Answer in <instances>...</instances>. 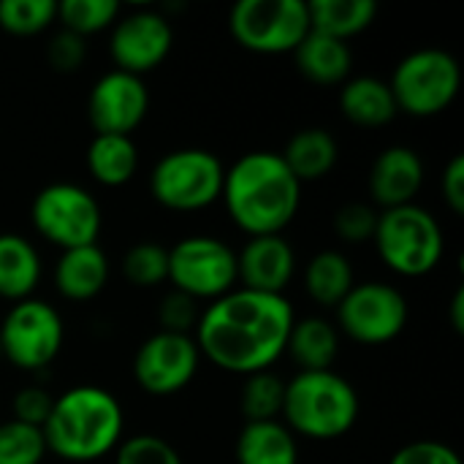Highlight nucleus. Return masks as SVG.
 Here are the masks:
<instances>
[{"label": "nucleus", "instance_id": "f257e3e1", "mask_svg": "<svg viewBox=\"0 0 464 464\" xmlns=\"http://www.w3.org/2000/svg\"><path fill=\"white\" fill-rule=\"evenodd\" d=\"M294 307L285 296L234 288L215 299L198 318L193 340L198 353L234 375L269 370L288 345Z\"/></svg>", "mask_w": 464, "mask_h": 464}, {"label": "nucleus", "instance_id": "f03ea898", "mask_svg": "<svg viewBox=\"0 0 464 464\" xmlns=\"http://www.w3.org/2000/svg\"><path fill=\"white\" fill-rule=\"evenodd\" d=\"M237 228L247 237L283 234L302 204V182L291 174L280 152L256 150L226 169L223 196Z\"/></svg>", "mask_w": 464, "mask_h": 464}, {"label": "nucleus", "instance_id": "7ed1b4c3", "mask_svg": "<svg viewBox=\"0 0 464 464\" xmlns=\"http://www.w3.org/2000/svg\"><path fill=\"white\" fill-rule=\"evenodd\" d=\"M125 432V413L120 400L103 386H71L54 397L52 413L44 424L46 451L63 462L90 464L117 451Z\"/></svg>", "mask_w": 464, "mask_h": 464}, {"label": "nucleus", "instance_id": "20e7f679", "mask_svg": "<svg viewBox=\"0 0 464 464\" xmlns=\"http://www.w3.org/2000/svg\"><path fill=\"white\" fill-rule=\"evenodd\" d=\"M359 394L334 370L296 372L285 383L283 424L307 440H337L359 421Z\"/></svg>", "mask_w": 464, "mask_h": 464}, {"label": "nucleus", "instance_id": "39448f33", "mask_svg": "<svg viewBox=\"0 0 464 464\" xmlns=\"http://www.w3.org/2000/svg\"><path fill=\"white\" fill-rule=\"evenodd\" d=\"M372 242L381 261L402 277L430 275L446 253L438 218L419 204L383 209Z\"/></svg>", "mask_w": 464, "mask_h": 464}, {"label": "nucleus", "instance_id": "423d86ee", "mask_svg": "<svg viewBox=\"0 0 464 464\" xmlns=\"http://www.w3.org/2000/svg\"><path fill=\"white\" fill-rule=\"evenodd\" d=\"M226 169L220 158L201 147L163 155L150 171V196L171 212H198L223 196Z\"/></svg>", "mask_w": 464, "mask_h": 464}, {"label": "nucleus", "instance_id": "0eeeda50", "mask_svg": "<svg viewBox=\"0 0 464 464\" xmlns=\"http://www.w3.org/2000/svg\"><path fill=\"white\" fill-rule=\"evenodd\" d=\"M397 111L411 117L443 114L459 95L462 68L451 52L416 49L402 57L389 79Z\"/></svg>", "mask_w": 464, "mask_h": 464}, {"label": "nucleus", "instance_id": "6e6552de", "mask_svg": "<svg viewBox=\"0 0 464 464\" xmlns=\"http://www.w3.org/2000/svg\"><path fill=\"white\" fill-rule=\"evenodd\" d=\"M33 228L60 250L98 245L103 215L98 198L73 182H52L41 188L30 204Z\"/></svg>", "mask_w": 464, "mask_h": 464}, {"label": "nucleus", "instance_id": "1a4fd4ad", "mask_svg": "<svg viewBox=\"0 0 464 464\" xmlns=\"http://www.w3.org/2000/svg\"><path fill=\"white\" fill-rule=\"evenodd\" d=\"M228 27L234 41L256 54H285L310 33L304 0H239L231 8Z\"/></svg>", "mask_w": 464, "mask_h": 464}, {"label": "nucleus", "instance_id": "9d476101", "mask_svg": "<svg viewBox=\"0 0 464 464\" xmlns=\"http://www.w3.org/2000/svg\"><path fill=\"white\" fill-rule=\"evenodd\" d=\"M169 283L196 302H215L239 283L237 253L218 237H185L169 247Z\"/></svg>", "mask_w": 464, "mask_h": 464}, {"label": "nucleus", "instance_id": "9b49d317", "mask_svg": "<svg viewBox=\"0 0 464 464\" xmlns=\"http://www.w3.org/2000/svg\"><path fill=\"white\" fill-rule=\"evenodd\" d=\"M65 340V326L60 313L44 299H22L11 304L0 324V345L3 359L24 372H35L49 367Z\"/></svg>", "mask_w": 464, "mask_h": 464}, {"label": "nucleus", "instance_id": "f8f14e48", "mask_svg": "<svg viewBox=\"0 0 464 464\" xmlns=\"http://www.w3.org/2000/svg\"><path fill=\"white\" fill-rule=\"evenodd\" d=\"M408 326V299L389 283H356L337 304V332L362 343L383 345Z\"/></svg>", "mask_w": 464, "mask_h": 464}, {"label": "nucleus", "instance_id": "ddd939ff", "mask_svg": "<svg viewBox=\"0 0 464 464\" xmlns=\"http://www.w3.org/2000/svg\"><path fill=\"white\" fill-rule=\"evenodd\" d=\"M201 364L193 334L155 332L133 356V378L150 397H174L190 386Z\"/></svg>", "mask_w": 464, "mask_h": 464}, {"label": "nucleus", "instance_id": "4468645a", "mask_svg": "<svg viewBox=\"0 0 464 464\" xmlns=\"http://www.w3.org/2000/svg\"><path fill=\"white\" fill-rule=\"evenodd\" d=\"M174 30L160 11L139 8L117 16L109 35V54L120 71L144 76L155 71L171 52Z\"/></svg>", "mask_w": 464, "mask_h": 464}, {"label": "nucleus", "instance_id": "2eb2a0df", "mask_svg": "<svg viewBox=\"0 0 464 464\" xmlns=\"http://www.w3.org/2000/svg\"><path fill=\"white\" fill-rule=\"evenodd\" d=\"M150 111V90L141 76L106 71L87 95V120L95 133L130 136Z\"/></svg>", "mask_w": 464, "mask_h": 464}, {"label": "nucleus", "instance_id": "dca6fc26", "mask_svg": "<svg viewBox=\"0 0 464 464\" xmlns=\"http://www.w3.org/2000/svg\"><path fill=\"white\" fill-rule=\"evenodd\" d=\"M296 272V250L283 234L250 237L247 245L237 253V277L239 288L285 296Z\"/></svg>", "mask_w": 464, "mask_h": 464}, {"label": "nucleus", "instance_id": "f3484780", "mask_svg": "<svg viewBox=\"0 0 464 464\" xmlns=\"http://www.w3.org/2000/svg\"><path fill=\"white\" fill-rule=\"evenodd\" d=\"M424 185V160L413 147L394 144L386 147L370 169V198L375 207L394 209L405 204H416V196Z\"/></svg>", "mask_w": 464, "mask_h": 464}, {"label": "nucleus", "instance_id": "a211bd4d", "mask_svg": "<svg viewBox=\"0 0 464 464\" xmlns=\"http://www.w3.org/2000/svg\"><path fill=\"white\" fill-rule=\"evenodd\" d=\"M109 258L98 245H84L73 250H63L54 266V285L60 296L71 302L95 299L109 283Z\"/></svg>", "mask_w": 464, "mask_h": 464}, {"label": "nucleus", "instance_id": "6ab92c4d", "mask_svg": "<svg viewBox=\"0 0 464 464\" xmlns=\"http://www.w3.org/2000/svg\"><path fill=\"white\" fill-rule=\"evenodd\" d=\"M296 65L304 79L321 84V87H334L345 84L353 68V52L345 41L324 35L310 30L304 41L296 46Z\"/></svg>", "mask_w": 464, "mask_h": 464}, {"label": "nucleus", "instance_id": "aec40b11", "mask_svg": "<svg viewBox=\"0 0 464 464\" xmlns=\"http://www.w3.org/2000/svg\"><path fill=\"white\" fill-rule=\"evenodd\" d=\"M41 256L22 234H0V299H30L41 283Z\"/></svg>", "mask_w": 464, "mask_h": 464}, {"label": "nucleus", "instance_id": "412c9836", "mask_svg": "<svg viewBox=\"0 0 464 464\" xmlns=\"http://www.w3.org/2000/svg\"><path fill=\"white\" fill-rule=\"evenodd\" d=\"M340 109L348 122L362 128H383L397 117L392 87L378 76L348 79L340 92Z\"/></svg>", "mask_w": 464, "mask_h": 464}, {"label": "nucleus", "instance_id": "4be33fe9", "mask_svg": "<svg viewBox=\"0 0 464 464\" xmlns=\"http://www.w3.org/2000/svg\"><path fill=\"white\" fill-rule=\"evenodd\" d=\"M291 174L304 185L324 179L340 160V144L326 128H302L280 152Z\"/></svg>", "mask_w": 464, "mask_h": 464}, {"label": "nucleus", "instance_id": "5701e85b", "mask_svg": "<svg viewBox=\"0 0 464 464\" xmlns=\"http://www.w3.org/2000/svg\"><path fill=\"white\" fill-rule=\"evenodd\" d=\"M87 171L103 188H122L139 171V147L133 136L95 133L84 155Z\"/></svg>", "mask_w": 464, "mask_h": 464}, {"label": "nucleus", "instance_id": "b1692460", "mask_svg": "<svg viewBox=\"0 0 464 464\" xmlns=\"http://www.w3.org/2000/svg\"><path fill=\"white\" fill-rule=\"evenodd\" d=\"M285 353L299 364V372H318L332 370L340 356V332L332 321L321 315H307L294 321Z\"/></svg>", "mask_w": 464, "mask_h": 464}, {"label": "nucleus", "instance_id": "393cba45", "mask_svg": "<svg viewBox=\"0 0 464 464\" xmlns=\"http://www.w3.org/2000/svg\"><path fill=\"white\" fill-rule=\"evenodd\" d=\"M237 464H299V446L283 421H250L237 438Z\"/></svg>", "mask_w": 464, "mask_h": 464}, {"label": "nucleus", "instance_id": "a878e982", "mask_svg": "<svg viewBox=\"0 0 464 464\" xmlns=\"http://www.w3.org/2000/svg\"><path fill=\"white\" fill-rule=\"evenodd\" d=\"M356 285L353 264L340 250H321L304 266V291L321 307H334Z\"/></svg>", "mask_w": 464, "mask_h": 464}, {"label": "nucleus", "instance_id": "bb28decb", "mask_svg": "<svg viewBox=\"0 0 464 464\" xmlns=\"http://www.w3.org/2000/svg\"><path fill=\"white\" fill-rule=\"evenodd\" d=\"M307 14L310 30L348 44L372 24L378 5L372 0H313L307 3Z\"/></svg>", "mask_w": 464, "mask_h": 464}, {"label": "nucleus", "instance_id": "cd10ccee", "mask_svg": "<svg viewBox=\"0 0 464 464\" xmlns=\"http://www.w3.org/2000/svg\"><path fill=\"white\" fill-rule=\"evenodd\" d=\"M285 402V381L275 372H253L245 375L242 392H239V411L245 416V424L250 421H280Z\"/></svg>", "mask_w": 464, "mask_h": 464}, {"label": "nucleus", "instance_id": "c85d7f7f", "mask_svg": "<svg viewBox=\"0 0 464 464\" xmlns=\"http://www.w3.org/2000/svg\"><path fill=\"white\" fill-rule=\"evenodd\" d=\"M120 3L117 0H63L57 3V19L63 30L73 35H92L106 27H111L120 16Z\"/></svg>", "mask_w": 464, "mask_h": 464}, {"label": "nucleus", "instance_id": "c756f323", "mask_svg": "<svg viewBox=\"0 0 464 464\" xmlns=\"http://www.w3.org/2000/svg\"><path fill=\"white\" fill-rule=\"evenodd\" d=\"M122 277L136 288H155L169 280V247L139 242L122 256Z\"/></svg>", "mask_w": 464, "mask_h": 464}, {"label": "nucleus", "instance_id": "7c9ffc66", "mask_svg": "<svg viewBox=\"0 0 464 464\" xmlns=\"http://www.w3.org/2000/svg\"><path fill=\"white\" fill-rule=\"evenodd\" d=\"M57 19L54 0H0V30L11 35H38Z\"/></svg>", "mask_w": 464, "mask_h": 464}, {"label": "nucleus", "instance_id": "2f4dec72", "mask_svg": "<svg viewBox=\"0 0 464 464\" xmlns=\"http://www.w3.org/2000/svg\"><path fill=\"white\" fill-rule=\"evenodd\" d=\"M44 457L46 440L41 427H30L16 419L0 424V464H41Z\"/></svg>", "mask_w": 464, "mask_h": 464}, {"label": "nucleus", "instance_id": "473e14b6", "mask_svg": "<svg viewBox=\"0 0 464 464\" xmlns=\"http://www.w3.org/2000/svg\"><path fill=\"white\" fill-rule=\"evenodd\" d=\"M114 464H182V457L158 435H133L117 446Z\"/></svg>", "mask_w": 464, "mask_h": 464}, {"label": "nucleus", "instance_id": "72a5a7b5", "mask_svg": "<svg viewBox=\"0 0 464 464\" xmlns=\"http://www.w3.org/2000/svg\"><path fill=\"white\" fill-rule=\"evenodd\" d=\"M381 212L364 201H348L334 212V231L348 245H362L375 237Z\"/></svg>", "mask_w": 464, "mask_h": 464}, {"label": "nucleus", "instance_id": "f704fd0d", "mask_svg": "<svg viewBox=\"0 0 464 464\" xmlns=\"http://www.w3.org/2000/svg\"><path fill=\"white\" fill-rule=\"evenodd\" d=\"M201 313H198V302L179 294V291H169L158 307V321H160V332H174V334H190L196 332Z\"/></svg>", "mask_w": 464, "mask_h": 464}, {"label": "nucleus", "instance_id": "c9c22d12", "mask_svg": "<svg viewBox=\"0 0 464 464\" xmlns=\"http://www.w3.org/2000/svg\"><path fill=\"white\" fill-rule=\"evenodd\" d=\"M87 57V44L82 35H73L68 30H60L52 35L49 46H46V60L54 71L60 73H71V71H79L82 63Z\"/></svg>", "mask_w": 464, "mask_h": 464}, {"label": "nucleus", "instance_id": "e433bc0d", "mask_svg": "<svg viewBox=\"0 0 464 464\" xmlns=\"http://www.w3.org/2000/svg\"><path fill=\"white\" fill-rule=\"evenodd\" d=\"M52 405H54V397L44 386H24L14 397V419L44 430V424L52 413Z\"/></svg>", "mask_w": 464, "mask_h": 464}, {"label": "nucleus", "instance_id": "4c0bfd02", "mask_svg": "<svg viewBox=\"0 0 464 464\" xmlns=\"http://www.w3.org/2000/svg\"><path fill=\"white\" fill-rule=\"evenodd\" d=\"M389 464H462L459 454L440 440H416L392 454Z\"/></svg>", "mask_w": 464, "mask_h": 464}, {"label": "nucleus", "instance_id": "58836bf2", "mask_svg": "<svg viewBox=\"0 0 464 464\" xmlns=\"http://www.w3.org/2000/svg\"><path fill=\"white\" fill-rule=\"evenodd\" d=\"M440 188H443V198L449 204V209L454 215H462L464 212V158L462 155H454L443 171V179H440Z\"/></svg>", "mask_w": 464, "mask_h": 464}, {"label": "nucleus", "instance_id": "ea45409f", "mask_svg": "<svg viewBox=\"0 0 464 464\" xmlns=\"http://www.w3.org/2000/svg\"><path fill=\"white\" fill-rule=\"evenodd\" d=\"M451 326H454V332H457V334H462L464 332V291L462 288H457V294H454V299H451Z\"/></svg>", "mask_w": 464, "mask_h": 464}, {"label": "nucleus", "instance_id": "a19ab883", "mask_svg": "<svg viewBox=\"0 0 464 464\" xmlns=\"http://www.w3.org/2000/svg\"><path fill=\"white\" fill-rule=\"evenodd\" d=\"M0 362H3V345H0Z\"/></svg>", "mask_w": 464, "mask_h": 464}]
</instances>
